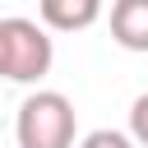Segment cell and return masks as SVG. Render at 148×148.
Listing matches in <instances>:
<instances>
[{
	"label": "cell",
	"mask_w": 148,
	"mask_h": 148,
	"mask_svg": "<svg viewBox=\"0 0 148 148\" xmlns=\"http://www.w3.org/2000/svg\"><path fill=\"white\" fill-rule=\"evenodd\" d=\"M74 130H79V111L65 92L37 88L18 102V116H14L18 148H74Z\"/></svg>",
	"instance_id": "obj_1"
},
{
	"label": "cell",
	"mask_w": 148,
	"mask_h": 148,
	"mask_svg": "<svg viewBox=\"0 0 148 148\" xmlns=\"http://www.w3.org/2000/svg\"><path fill=\"white\" fill-rule=\"evenodd\" d=\"M56 60V46H51V32L37 23V18H0V79L9 83H37L46 79Z\"/></svg>",
	"instance_id": "obj_2"
},
{
	"label": "cell",
	"mask_w": 148,
	"mask_h": 148,
	"mask_svg": "<svg viewBox=\"0 0 148 148\" xmlns=\"http://www.w3.org/2000/svg\"><path fill=\"white\" fill-rule=\"evenodd\" d=\"M111 37L125 51H148V0H116L111 5Z\"/></svg>",
	"instance_id": "obj_3"
},
{
	"label": "cell",
	"mask_w": 148,
	"mask_h": 148,
	"mask_svg": "<svg viewBox=\"0 0 148 148\" xmlns=\"http://www.w3.org/2000/svg\"><path fill=\"white\" fill-rule=\"evenodd\" d=\"M42 28H56V32H74V28H88L102 18V5L97 0H42L37 9Z\"/></svg>",
	"instance_id": "obj_4"
},
{
	"label": "cell",
	"mask_w": 148,
	"mask_h": 148,
	"mask_svg": "<svg viewBox=\"0 0 148 148\" xmlns=\"http://www.w3.org/2000/svg\"><path fill=\"white\" fill-rule=\"evenodd\" d=\"M130 139L139 148H148V92H139L134 106H130Z\"/></svg>",
	"instance_id": "obj_5"
},
{
	"label": "cell",
	"mask_w": 148,
	"mask_h": 148,
	"mask_svg": "<svg viewBox=\"0 0 148 148\" xmlns=\"http://www.w3.org/2000/svg\"><path fill=\"white\" fill-rule=\"evenodd\" d=\"M79 148H139V143L130 134H120V130H92V134H83Z\"/></svg>",
	"instance_id": "obj_6"
}]
</instances>
